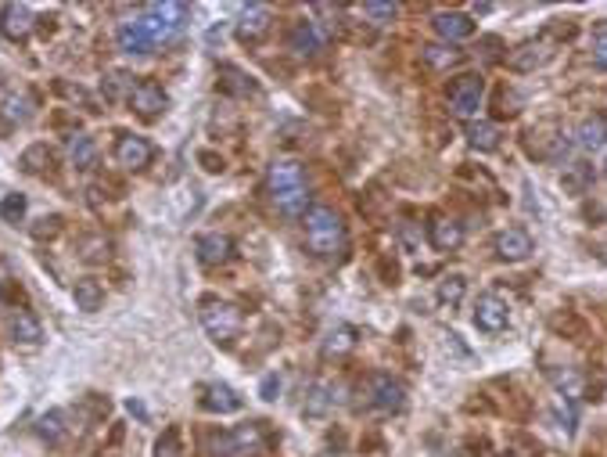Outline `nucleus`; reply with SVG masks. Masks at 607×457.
<instances>
[{"label": "nucleus", "mask_w": 607, "mask_h": 457, "mask_svg": "<svg viewBox=\"0 0 607 457\" xmlns=\"http://www.w3.org/2000/svg\"><path fill=\"white\" fill-rule=\"evenodd\" d=\"M266 191L269 202L284 212V216H306L310 209V184H306V169L298 162H273L266 173Z\"/></svg>", "instance_id": "1"}, {"label": "nucleus", "mask_w": 607, "mask_h": 457, "mask_svg": "<svg viewBox=\"0 0 607 457\" xmlns=\"http://www.w3.org/2000/svg\"><path fill=\"white\" fill-rule=\"evenodd\" d=\"M302 227H306V242L321 260H338L346 256L349 235H346V223L331 205H310L306 216H302Z\"/></svg>", "instance_id": "2"}, {"label": "nucleus", "mask_w": 607, "mask_h": 457, "mask_svg": "<svg viewBox=\"0 0 607 457\" xmlns=\"http://www.w3.org/2000/svg\"><path fill=\"white\" fill-rule=\"evenodd\" d=\"M216 457H262L269 450V432L266 421H244L230 432H219L212 439Z\"/></svg>", "instance_id": "3"}, {"label": "nucleus", "mask_w": 607, "mask_h": 457, "mask_svg": "<svg viewBox=\"0 0 607 457\" xmlns=\"http://www.w3.org/2000/svg\"><path fill=\"white\" fill-rule=\"evenodd\" d=\"M198 321H201L205 335H209L212 342H219V346H230V342L241 335V324H244L241 310H237L234 303H227V299H216V296H209V299L198 303Z\"/></svg>", "instance_id": "4"}, {"label": "nucleus", "mask_w": 607, "mask_h": 457, "mask_svg": "<svg viewBox=\"0 0 607 457\" xmlns=\"http://www.w3.org/2000/svg\"><path fill=\"white\" fill-rule=\"evenodd\" d=\"M525 151L539 162H560L568 155V134L557 126V123H539L525 134Z\"/></svg>", "instance_id": "5"}, {"label": "nucleus", "mask_w": 607, "mask_h": 457, "mask_svg": "<svg viewBox=\"0 0 607 457\" xmlns=\"http://www.w3.org/2000/svg\"><path fill=\"white\" fill-rule=\"evenodd\" d=\"M553 55H557V44H553V37H550V33H543V37H535V40L521 44L517 51H510L507 65H510L514 73H535V69H543Z\"/></svg>", "instance_id": "6"}, {"label": "nucleus", "mask_w": 607, "mask_h": 457, "mask_svg": "<svg viewBox=\"0 0 607 457\" xmlns=\"http://www.w3.org/2000/svg\"><path fill=\"white\" fill-rule=\"evenodd\" d=\"M482 94H485V80L482 76H460L449 87V112L460 119H471L482 108Z\"/></svg>", "instance_id": "7"}, {"label": "nucleus", "mask_w": 607, "mask_h": 457, "mask_svg": "<svg viewBox=\"0 0 607 457\" xmlns=\"http://www.w3.org/2000/svg\"><path fill=\"white\" fill-rule=\"evenodd\" d=\"M166 105H169V94H166L155 80H137V83L130 87V108H133L141 119H155V116H162V112H166Z\"/></svg>", "instance_id": "8"}, {"label": "nucleus", "mask_w": 607, "mask_h": 457, "mask_svg": "<svg viewBox=\"0 0 607 457\" xmlns=\"http://www.w3.org/2000/svg\"><path fill=\"white\" fill-rule=\"evenodd\" d=\"M269 22H273L269 8H262V4H248V8H241L237 22H234V33H237V40H241V44H259V40L269 33Z\"/></svg>", "instance_id": "9"}, {"label": "nucleus", "mask_w": 607, "mask_h": 457, "mask_svg": "<svg viewBox=\"0 0 607 457\" xmlns=\"http://www.w3.org/2000/svg\"><path fill=\"white\" fill-rule=\"evenodd\" d=\"M151 159H155V148H151L148 137H141V134H123V137L115 141V162H119L123 169H144Z\"/></svg>", "instance_id": "10"}, {"label": "nucleus", "mask_w": 607, "mask_h": 457, "mask_svg": "<svg viewBox=\"0 0 607 457\" xmlns=\"http://www.w3.org/2000/svg\"><path fill=\"white\" fill-rule=\"evenodd\" d=\"M371 403L385 414L403 410L406 407V389L403 382H396L392 375H371Z\"/></svg>", "instance_id": "11"}, {"label": "nucleus", "mask_w": 607, "mask_h": 457, "mask_svg": "<svg viewBox=\"0 0 607 457\" xmlns=\"http://www.w3.org/2000/svg\"><path fill=\"white\" fill-rule=\"evenodd\" d=\"M194 256H198L201 267H223V263L234 260V242H230L227 235H219V231L201 235V238L194 242Z\"/></svg>", "instance_id": "12"}, {"label": "nucleus", "mask_w": 607, "mask_h": 457, "mask_svg": "<svg viewBox=\"0 0 607 457\" xmlns=\"http://www.w3.org/2000/svg\"><path fill=\"white\" fill-rule=\"evenodd\" d=\"M33 12L26 8V4H4L0 8V33H4L12 44H22V40H30V33H33Z\"/></svg>", "instance_id": "13"}, {"label": "nucleus", "mask_w": 607, "mask_h": 457, "mask_svg": "<svg viewBox=\"0 0 607 457\" xmlns=\"http://www.w3.org/2000/svg\"><path fill=\"white\" fill-rule=\"evenodd\" d=\"M492 249H496V256H500V260L517 263V260L532 256V235L525 231V227H507V231H500V235H496Z\"/></svg>", "instance_id": "14"}, {"label": "nucleus", "mask_w": 607, "mask_h": 457, "mask_svg": "<svg viewBox=\"0 0 607 457\" xmlns=\"http://www.w3.org/2000/svg\"><path fill=\"white\" fill-rule=\"evenodd\" d=\"M474 324H478L482 332H489V335L503 332V328L510 324V310H507V303H503L500 296H482V299L474 303Z\"/></svg>", "instance_id": "15"}, {"label": "nucleus", "mask_w": 607, "mask_h": 457, "mask_svg": "<svg viewBox=\"0 0 607 457\" xmlns=\"http://www.w3.org/2000/svg\"><path fill=\"white\" fill-rule=\"evenodd\" d=\"M428 242H432L439 253L460 249V242H464V223L453 220V216H435V220L428 223Z\"/></svg>", "instance_id": "16"}, {"label": "nucleus", "mask_w": 607, "mask_h": 457, "mask_svg": "<svg viewBox=\"0 0 607 457\" xmlns=\"http://www.w3.org/2000/svg\"><path fill=\"white\" fill-rule=\"evenodd\" d=\"M287 51H295L298 58H317L324 51V37L313 22H295L287 33Z\"/></svg>", "instance_id": "17"}, {"label": "nucleus", "mask_w": 607, "mask_h": 457, "mask_svg": "<svg viewBox=\"0 0 607 457\" xmlns=\"http://www.w3.org/2000/svg\"><path fill=\"white\" fill-rule=\"evenodd\" d=\"M209 414H234V410H241V396L230 389V385H223V382H209V385H201V400H198Z\"/></svg>", "instance_id": "18"}, {"label": "nucleus", "mask_w": 607, "mask_h": 457, "mask_svg": "<svg viewBox=\"0 0 607 457\" xmlns=\"http://www.w3.org/2000/svg\"><path fill=\"white\" fill-rule=\"evenodd\" d=\"M435 33H439L446 44L471 40V37H474V19L464 15V12H442V15H435Z\"/></svg>", "instance_id": "19"}, {"label": "nucleus", "mask_w": 607, "mask_h": 457, "mask_svg": "<svg viewBox=\"0 0 607 457\" xmlns=\"http://www.w3.org/2000/svg\"><path fill=\"white\" fill-rule=\"evenodd\" d=\"M8 335H12L15 346H40V342H44L40 321H37L33 314H26V310H15V314L8 317Z\"/></svg>", "instance_id": "20"}, {"label": "nucleus", "mask_w": 607, "mask_h": 457, "mask_svg": "<svg viewBox=\"0 0 607 457\" xmlns=\"http://www.w3.org/2000/svg\"><path fill=\"white\" fill-rule=\"evenodd\" d=\"M216 87H219V94H227V98H248V94H255V80H252L244 69H237V65H219Z\"/></svg>", "instance_id": "21"}, {"label": "nucleus", "mask_w": 607, "mask_h": 457, "mask_svg": "<svg viewBox=\"0 0 607 457\" xmlns=\"http://www.w3.org/2000/svg\"><path fill=\"white\" fill-rule=\"evenodd\" d=\"M342 389L335 385V382H317L310 392H306V403H302V414H306V418H324L342 396H338Z\"/></svg>", "instance_id": "22"}, {"label": "nucleus", "mask_w": 607, "mask_h": 457, "mask_svg": "<svg viewBox=\"0 0 607 457\" xmlns=\"http://www.w3.org/2000/svg\"><path fill=\"white\" fill-rule=\"evenodd\" d=\"M115 40H119V47H123L126 55H148V51L155 47V40L148 37V30H144V22H141V19L123 22V26H119V33H115Z\"/></svg>", "instance_id": "23"}, {"label": "nucleus", "mask_w": 607, "mask_h": 457, "mask_svg": "<svg viewBox=\"0 0 607 457\" xmlns=\"http://www.w3.org/2000/svg\"><path fill=\"white\" fill-rule=\"evenodd\" d=\"M575 144H578V148H586V151L603 148V144H607V116L600 112V116L582 119V123H578V130H575Z\"/></svg>", "instance_id": "24"}, {"label": "nucleus", "mask_w": 607, "mask_h": 457, "mask_svg": "<svg viewBox=\"0 0 607 457\" xmlns=\"http://www.w3.org/2000/svg\"><path fill=\"white\" fill-rule=\"evenodd\" d=\"M421 58H424V65H428V69H435V73H449V69H457V65L464 62V51H457L453 44H432V47H424V51H421Z\"/></svg>", "instance_id": "25"}, {"label": "nucleus", "mask_w": 607, "mask_h": 457, "mask_svg": "<svg viewBox=\"0 0 607 457\" xmlns=\"http://www.w3.org/2000/svg\"><path fill=\"white\" fill-rule=\"evenodd\" d=\"M73 299H76V310L98 314L101 303H105V289H101V281H94V278H80V281L73 285Z\"/></svg>", "instance_id": "26"}, {"label": "nucleus", "mask_w": 607, "mask_h": 457, "mask_svg": "<svg viewBox=\"0 0 607 457\" xmlns=\"http://www.w3.org/2000/svg\"><path fill=\"white\" fill-rule=\"evenodd\" d=\"M550 375V382H553V389L560 392V396H568V400H582V392H586V378L575 371V367H550L546 371Z\"/></svg>", "instance_id": "27"}, {"label": "nucleus", "mask_w": 607, "mask_h": 457, "mask_svg": "<svg viewBox=\"0 0 607 457\" xmlns=\"http://www.w3.org/2000/svg\"><path fill=\"white\" fill-rule=\"evenodd\" d=\"M356 349V328L353 324H335L324 339V357H346Z\"/></svg>", "instance_id": "28"}, {"label": "nucleus", "mask_w": 607, "mask_h": 457, "mask_svg": "<svg viewBox=\"0 0 607 457\" xmlns=\"http://www.w3.org/2000/svg\"><path fill=\"white\" fill-rule=\"evenodd\" d=\"M560 187H564L568 194H586V191L593 187V166H589V162H571V166H564Z\"/></svg>", "instance_id": "29"}, {"label": "nucleus", "mask_w": 607, "mask_h": 457, "mask_svg": "<svg viewBox=\"0 0 607 457\" xmlns=\"http://www.w3.org/2000/svg\"><path fill=\"white\" fill-rule=\"evenodd\" d=\"M69 162L76 169H90L98 162V144L87 137V134H73L69 137Z\"/></svg>", "instance_id": "30"}, {"label": "nucleus", "mask_w": 607, "mask_h": 457, "mask_svg": "<svg viewBox=\"0 0 607 457\" xmlns=\"http://www.w3.org/2000/svg\"><path fill=\"white\" fill-rule=\"evenodd\" d=\"M19 166H22L26 173H33V177L51 173V166H55V151H51L47 144H30V148L22 151V159H19Z\"/></svg>", "instance_id": "31"}, {"label": "nucleus", "mask_w": 607, "mask_h": 457, "mask_svg": "<svg viewBox=\"0 0 607 457\" xmlns=\"http://www.w3.org/2000/svg\"><path fill=\"white\" fill-rule=\"evenodd\" d=\"M467 144L474 151H496L500 148V130L492 123H467Z\"/></svg>", "instance_id": "32"}, {"label": "nucleus", "mask_w": 607, "mask_h": 457, "mask_svg": "<svg viewBox=\"0 0 607 457\" xmlns=\"http://www.w3.org/2000/svg\"><path fill=\"white\" fill-rule=\"evenodd\" d=\"M148 12H155L166 26H173L176 33L184 30V22H187V15H191V8L187 4H176V0H166V4H148Z\"/></svg>", "instance_id": "33"}, {"label": "nucleus", "mask_w": 607, "mask_h": 457, "mask_svg": "<svg viewBox=\"0 0 607 457\" xmlns=\"http://www.w3.org/2000/svg\"><path fill=\"white\" fill-rule=\"evenodd\" d=\"M33 112H37V101L30 94H12L4 101V119L8 123H26V119H33Z\"/></svg>", "instance_id": "34"}, {"label": "nucleus", "mask_w": 607, "mask_h": 457, "mask_svg": "<svg viewBox=\"0 0 607 457\" xmlns=\"http://www.w3.org/2000/svg\"><path fill=\"white\" fill-rule=\"evenodd\" d=\"M37 435H40L44 443H62V435H65V414H62V410H47V414L37 421Z\"/></svg>", "instance_id": "35"}, {"label": "nucleus", "mask_w": 607, "mask_h": 457, "mask_svg": "<svg viewBox=\"0 0 607 457\" xmlns=\"http://www.w3.org/2000/svg\"><path fill=\"white\" fill-rule=\"evenodd\" d=\"M464 292H467V281L460 274H449V278L439 281V303L442 306H457L464 299Z\"/></svg>", "instance_id": "36"}, {"label": "nucleus", "mask_w": 607, "mask_h": 457, "mask_svg": "<svg viewBox=\"0 0 607 457\" xmlns=\"http://www.w3.org/2000/svg\"><path fill=\"white\" fill-rule=\"evenodd\" d=\"M155 457H184V443H180V428L176 425H169L155 439Z\"/></svg>", "instance_id": "37"}, {"label": "nucleus", "mask_w": 607, "mask_h": 457, "mask_svg": "<svg viewBox=\"0 0 607 457\" xmlns=\"http://www.w3.org/2000/svg\"><path fill=\"white\" fill-rule=\"evenodd\" d=\"M26 194H4V202H0V220H8V223H19L26 216Z\"/></svg>", "instance_id": "38"}, {"label": "nucleus", "mask_w": 607, "mask_h": 457, "mask_svg": "<svg viewBox=\"0 0 607 457\" xmlns=\"http://www.w3.org/2000/svg\"><path fill=\"white\" fill-rule=\"evenodd\" d=\"M593 65L607 73V22H600L593 30Z\"/></svg>", "instance_id": "39"}, {"label": "nucleus", "mask_w": 607, "mask_h": 457, "mask_svg": "<svg viewBox=\"0 0 607 457\" xmlns=\"http://www.w3.org/2000/svg\"><path fill=\"white\" fill-rule=\"evenodd\" d=\"M363 12L374 19V22H392L399 15V4H381V0H367Z\"/></svg>", "instance_id": "40"}, {"label": "nucleus", "mask_w": 607, "mask_h": 457, "mask_svg": "<svg viewBox=\"0 0 607 457\" xmlns=\"http://www.w3.org/2000/svg\"><path fill=\"white\" fill-rule=\"evenodd\" d=\"M62 231V216H44V220H37V227H33V238H55Z\"/></svg>", "instance_id": "41"}, {"label": "nucleus", "mask_w": 607, "mask_h": 457, "mask_svg": "<svg viewBox=\"0 0 607 457\" xmlns=\"http://www.w3.org/2000/svg\"><path fill=\"white\" fill-rule=\"evenodd\" d=\"M277 392H280V378H277V375H266L262 385H259V396H262V400H277Z\"/></svg>", "instance_id": "42"}, {"label": "nucleus", "mask_w": 607, "mask_h": 457, "mask_svg": "<svg viewBox=\"0 0 607 457\" xmlns=\"http://www.w3.org/2000/svg\"><path fill=\"white\" fill-rule=\"evenodd\" d=\"M198 159H201V166H205V169H209V173H223V159H216V155H212V151H201V155H198Z\"/></svg>", "instance_id": "43"}, {"label": "nucleus", "mask_w": 607, "mask_h": 457, "mask_svg": "<svg viewBox=\"0 0 607 457\" xmlns=\"http://www.w3.org/2000/svg\"><path fill=\"white\" fill-rule=\"evenodd\" d=\"M4 303H8V285L0 281V306H4Z\"/></svg>", "instance_id": "44"}, {"label": "nucleus", "mask_w": 607, "mask_h": 457, "mask_svg": "<svg viewBox=\"0 0 607 457\" xmlns=\"http://www.w3.org/2000/svg\"><path fill=\"white\" fill-rule=\"evenodd\" d=\"M603 173H607V162H603Z\"/></svg>", "instance_id": "45"}, {"label": "nucleus", "mask_w": 607, "mask_h": 457, "mask_svg": "<svg viewBox=\"0 0 607 457\" xmlns=\"http://www.w3.org/2000/svg\"><path fill=\"white\" fill-rule=\"evenodd\" d=\"M514 457H517V453H514Z\"/></svg>", "instance_id": "46"}]
</instances>
